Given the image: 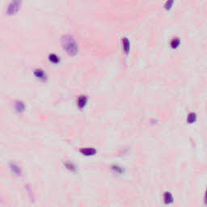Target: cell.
<instances>
[{
  "mask_svg": "<svg viewBox=\"0 0 207 207\" xmlns=\"http://www.w3.org/2000/svg\"><path fill=\"white\" fill-rule=\"evenodd\" d=\"M63 49L71 55H75L78 52V45L75 38L71 35H63L61 38Z\"/></svg>",
  "mask_w": 207,
  "mask_h": 207,
  "instance_id": "1",
  "label": "cell"
},
{
  "mask_svg": "<svg viewBox=\"0 0 207 207\" xmlns=\"http://www.w3.org/2000/svg\"><path fill=\"white\" fill-rule=\"evenodd\" d=\"M87 102H88V96H87L81 95L78 98V106L80 107V109L84 108L85 105L87 104Z\"/></svg>",
  "mask_w": 207,
  "mask_h": 207,
  "instance_id": "5",
  "label": "cell"
},
{
  "mask_svg": "<svg viewBox=\"0 0 207 207\" xmlns=\"http://www.w3.org/2000/svg\"><path fill=\"white\" fill-rule=\"evenodd\" d=\"M163 202H164V204H166V205H170V204H172V203L173 202V201H174L172 194H171L170 192H167V191L163 194Z\"/></svg>",
  "mask_w": 207,
  "mask_h": 207,
  "instance_id": "4",
  "label": "cell"
},
{
  "mask_svg": "<svg viewBox=\"0 0 207 207\" xmlns=\"http://www.w3.org/2000/svg\"><path fill=\"white\" fill-rule=\"evenodd\" d=\"M180 44V39L178 37H174L172 40H171V46L172 48H176Z\"/></svg>",
  "mask_w": 207,
  "mask_h": 207,
  "instance_id": "14",
  "label": "cell"
},
{
  "mask_svg": "<svg viewBox=\"0 0 207 207\" xmlns=\"http://www.w3.org/2000/svg\"><path fill=\"white\" fill-rule=\"evenodd\" d=\"M122 45H123V49L125 53H128L129 50V41L128 40L127 37H123L122 38Z\"/></svg>",
  "mask_w": 207,
  "mask_h": 207,
  "instance_id": "10",
  "label": "cell"
},
{
  "mask_svg": "<svg viewBox=\"0 0 207 207\" xmlns=\"http://www.w3.org/2000/svg\"><path fill=\"white\" fill-rule=\"evenodd\" d=\"M197 119V115L195 113H189L187 117V121L189 124L194 123V121Z\"/></svg>",
  "mask_w": 207,
  "mask_h": 207,
  "instance_id": "11",
  "label": "cell"
},
{
  "mask_svg": "<svg viewBox=\"0 0 207 207\" xmlns=\"http://www.w3.org/2000/svg\"><path fill=\"white\" fill-rule=\"evenodd\" d=\"M111 168H112L113 171H114L115 172H117V173H118V174H121V173H123L124 172L123 168L121 167H120L119 165H117V164L112 165Z\"/></svg>",
  "mask_w": 207,
  "mask_h": 207,
  "instance_id": "12",
  "label": "cell"
},
{
  "mask_svg": "<svg viewBox=\"0 0 207 207\" xmlns=\"http://www.w3.org/2000/svg\"><path fill=\"white\" fill-rule=\"evenodd\" d=\"M20 6V1H13L8 5L7 7V13L8 14H14L16 12Z\"/></svg>",
  "mask_w": 207,
  "mask_h": 207,
  "instance_id": "2",
  "label": "cell"
},
{
  "mask_svg": "<svg viewBox=\"0 0 207 207\" xmlns=\"http://www.w3.org/2000/svg\"><path fill=\"white\" fill-rule=\"evenodd\" d=\"M34 75L38 77L39 79H41V80H45L46 79V75L45 74V71L41 69H36L34 71Z\"/></svg>",
  "mask_w": 207,
  "mask_h": 207,
  "instance_id": "8",
  "label": "cell"
},
{
  "mask_svg": "<svg viewBox=\"0 0 207 207\" xmlns=\"http://www.w3.org/2000/svg\"><path fill=\"white\" fill-rule=\"evenodd\" d=\"M64 165H65V167L68 169V170H70L71 172H75L76 171V167H75V165L74 163L71 162V161H65L64 162Z\"/></svg>",
  "mask_w": 207,
  "mask_h": 207,
  "instance_id": "9",
  "label": "cell"
},
{
  "mask_svg": "<svg viewBox=\"0 0 207 207\" xmlns=\"http://www.w3.org/2000/svg\"><path fill=\"white\" fill-rule=\"evenodd\" d=\"M80 151L86 156H92L96 153V150L93 147H84V148H80Z\"/></svg>",
  "mask_w": 207,
  "mask_h": 207,
  "instance_id": "3",
  "label": "cell"
},
{
  "mask_svg": "<svg viewBox=\"0 0 207 207\" xmlns=\"http://www.w3.org/2000/svg\"><path fill=\"white\" fill-rule=\"evenodd\" d=\"M49 59L52 62H54V63H57V62H59V57H57L56 54H54V53H50L49 55Z\"/></svg>",
  "mask_w": 207,
  "mask_h": 207,
  "instance_id": "13",
  "label": "cell"
},
{
  "mask_svg": "<svg viewBox=\"0 0 207 207\" xmlns=\"http://www.w3.org/2000/svg\"><path fill=\"white\" fill-rule=\"evenodd\" d=\"M172 3H173V1H167V2H166V3H165V5H164V7H165V8H170L171 7V6L172 5Z\"/></svg>",
  "mask_w": 207,
  "mask_h": 207,
  "instance_id": "15",
  "label": "cell"
},
{
  "mask_svg": "<svg viewBox=\"0 0 207 207\" xmlns=\"http://www.w3.org/2000/svg\"><path fill=\"white\" fill-rule=\"evenodd\" d=\"M10 167H11V169L13 172V173H15L16 175H17V176H20L21 175V169H20V167H19L17 164L11 163L10 164Z\"/></svg>",
  "mask_w": 207,
  "mask_h": 207,
  "instance_id": "6",
  "label": "cell"
},
{
  "mask_svg": "<svg viewBox=\"0 0 207 207\" xmlns=\"http://www.w3.org/2000/svg\"><path fill=\"white\" fill-rule=\"evenodd\" d=\"M15 108H16V110L17 111L18 113H21L24 110V104L22 101L17 100L15 103Z\"/></svg>",
  "mask_w": 207,
  "mask_h": 207,
  "instance_id": "7",
  "label": "cell"
},
{
  "mask_svg": "<svg viewBox=\"0 0 207 207\" xmlns=\"http://www.w3.org/2000/svg\"><path fill=\"white\" fill-rule=\"evenodd\" d=\"M204 204L206 206H207V186L206 189V192H205V195H204Z\"/></svg>",
  "mask_w": 207,
  "mask_h": 207,
  "instance_id": "16",
  "label": "cell"
}]
</instances>
